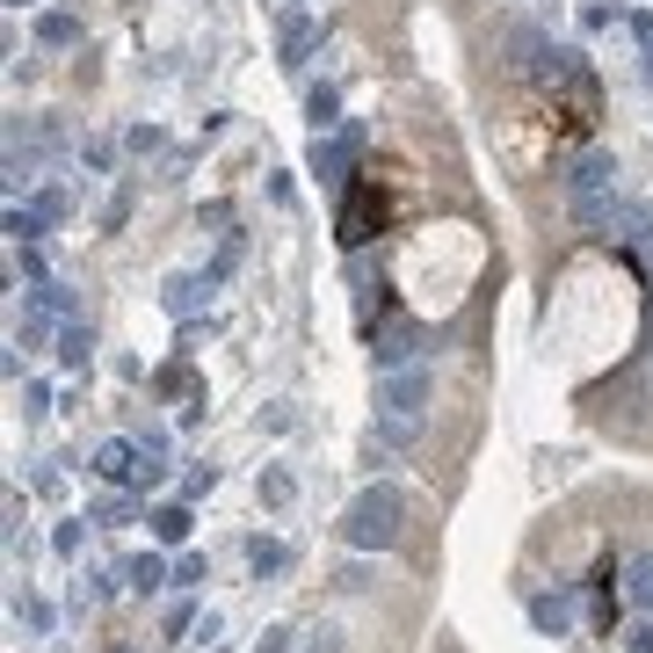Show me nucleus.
Wrapping results in <instances>:
<instances>
[{
  "mask_svg": "<svg viewBox=\"0 0 653 653\" xmlns=\"http://www.w3.org/2000/svg\"><path fill=\"white\" fill-rule=\"evenodd\" d=\"M531 624L537 632H574V596H531Z\"/></svg>",
  "mask_w": 653,
  "mask_h": 653,
  "instance_id": "obj_10",
  "label": "nucleus"
},
{
  "mask_svg": "<svg viewBox=\"0 0 653 653\" xmlns=\"http://www.w3.org/2000/svg\"><path fill=\"white\" fill-rule=\"evenodd\" d=\"M429 363H407V371H385L378 378V443H414L421 436V414H429Z\"/></svg>",
  "mask_w": 653,
  "mask_h": 653,
  "instance_id": "obj_2",
  "label": "nucleus"
},
{
  "mask_svg": "<svg viewBox=\"0 0 653 653\" xmlns=\"http://www.w3.org/2000/svg\"><path fill=\"white\" fill-rule=\"evenodd\" d=\"M414 356H421V334H414L407 320H399V326H385V334H378V371H407Z\"/></svg>",
  "mask_w": 653,
  "mask_h": 653,
  "instance_id": "obj_7",
  "label": "nucleus"
},
{
  "mask_svg": "<svg viewBox=\"0 0 653 653\" xmlns=\"http://www.w3.org/2000/svg\"><path fill=\"white\" fill-rule=\"evenodd\" d=\"M36 218H44V225L66 218V190H36Z\"/></svg>",
  "mask_w": 653,
  "mask_h": 653,
  "instance_id": "obj_26",
  "label": "nucleus"
},
{
  "mask_svg": "<svg viewBox=\"0 0 653 653\" xmlns=\"http://www.w3.org/2000/svg\"><path fill=\"white\" fill-rule=\"evenodd\" d=\"M15 8H30V0H15Z\"/></svg>",
  "mask_w": 653,
  "mask_h": 653,
  "instance_id": "obj_29",
  "label": "nucleus"
},
{
  "mask_svg": "<svg viewBox=\"0 0 653 653\" xmlns=\"http://www.w3.org/2000/svg\"><path fill=\"white\" fill-rule=\"evenodd\" d=\"M399 531H407V494H399L393 480H371L342 509V545L349 552H393Z\"/></svg>",
  "mask_w": 653,
  "mask_h": 653,
  "instance_id": "obj_1",
  "label": "nucleus"
},
{
  "mask_svg": "<svg viewBox=\"0 0 653 653\" xmlns=\"http://www.w3.org/2000/svg\"><path fill=\"white\" fill-rule=\"evenodd\" d=\"M632 653H653V624H639V632H632Z\"/></svg>",
  "mask_w": 653,
  "mask_h": 653,
  "instance_id": "obj_28",
  "label": "nucleus"
},
{
  "mask_svg": "<svg viewBox=\"0 0 653 653\" xmlns=\"http://www.w3.org/2000/svg\"><path fill=\"white\" fill-rule=\"evenodd\" d=\"M211 486H218V472H211V464H190V472H182V501H204Z\"/></svg>",
  "mask_w": 653,
  "mask_h": 653,
  "instance_id": "obj_21",
  "label": "nucleus"
},
{
  "mask_svg": "<svg viewBox=\"0 0 653 653\" xmlns=\"http://www.w3.org/2000/svg\"><path fill=\"white\" fill-rule=\"evenodd\" d=\"M22 414L44 421V414H52V385H22Z\"/></svg>",
  "mask_w": 653,
  "mask_h": 653,
  "instance_id": "obj_23",
  "label": "nucleus"
},
{
  "mask_svg": "<svg viewBox=\"0 0 653 653\" xmlns=\"http://www.w3.org/2000/svg\"><path fill=\"white\" fill-rule=\"evenodd\" d=\"M160 632H168V639H190V632H196V610H190V602H168V618H160Z\"/></svg>",
  "mask_w": 653,
  "mask_h": 653,
  "instance_id": "obj_20",
  "label": "nucleus"
},
{
  "mask_svg": "<svg viewBox=\"0 0 653 653\" xmlns=\"http://www.w3.org/2000/svg\"><path fill=\"white\" fill-rule=\"evenodd\" d=\"M196 306V276H174L168 283V312H190Z\"/></svg>",
  "mask_w": 653,
  "mask_h": 653,
  "instance_id": "obj_24",
  "label": "nucleus"
},
{
  "mask_svg": "<svg viewBox=\"0 0 653 653\" xmlns=\"http://www.w3.org/2000/svg\"><path fill=\"white\" fill-rule=\"evenodd\" d=\"M349 160H356V131H342V138H312V174H320V182H342Z\"/></svg>",
  "mask_w": 653,
  "mask_h": 653,
  "instance_id": "obj_6",
  "label": "nucleus"
},
{
  "mask_svg": "<svg viewBox=\"0 0 653 653\" xmlns=\"http://www.w3.org/2000/svg\"><path fill=\"white\" fill-rule=\"evenodd\" d=\"M247 567H255V574H283V567H291V552L276 545V537H255V545H247Z\"/></svg>",
  "mask_w": 653,
  "mask_h": 653,
  "instance_id": "obj_13",
  "label": "nucleus"
},
{
  "mask_svg": "<svg viewBox=\"0 0 653 653\" xmlns=\"http://www.w3.org/2000/svg\"><path fill=\"white\" fill-rule=\"evenodd\" d=\"M610 174H618V160H610V153H588L581 168H574V182H567L574 211H581L588 225H610V190H618Z\"/></svg>",
  "mask_w": 653,
  "mask_h": 653,
  "instance_id": "obj_3",
  "label": "nucleus"
},
{
  "mask_svg": "<svg viewBox=\"0 0 653 653\" xmlns=\"http://www.w3.org/2000/svg\"><path fill=\"white\" fill-rule=\"evenodd\" d=\"M624 596H632L639 610H653V545L632 552V567H624Z\"/></svg>",
  "mask_w": 653,
  "mask_h": 653,
  "instance_id": "obj_12",
  "label": "nucleus"
},
{
  "mask_svg": "<svg viewBox=\"0 0 653 653\" xmlns=\"http://www.w3.org/2000/svg\"><path fill=\"white\" fill-rule=\"evenodd\" d=\"M371 218H378V190L363 182V190L342 204V240H349V247H356V240H371Z\"/></svg>",
  "mask_w": 653,
  "mask_h": 653,
  "instance_id": "obj_8",
  "label": "nucleus"
},
{
  "mask_svg": "<svg viewBox=\"0 0 653 653\" xmlns=\"http://www.w3.org/2000/svg\"><path fill=\"white\" fill-rule=\"evenodd\" d=\"M87 472H95V480H109V486H146V450H138L131 436H109V443H95Z\"/></svg>",
  "mask_w": 653,
  "mask_h": 653,
  "instance_id": "obj_4",
  "label": "nucleus"
},
{
  "mask_svg": "<svg viewBox=\"0 0 653 653\" xmlns=\"http://www.w3.org/2000/svg\"><path fill=\"white\" fill-rule=\"evenodd\" d=\"M87 349H95V342H87V326H66V342H58V363H73V371H81Z\"/></svg>",
  "mask_w": 653,
  "mask_h": 653,
  "instance_id": "obj_22",
  "label": "nucleus"
},
{
  "mask_svg": "<svg viewBox=\"0 0 653 653\" xmlns=\"http://www.w3.org/2000/svg\"><path fill=\"white\" fill-rule=\"evenodd\" d=\"M204 581H211V567L196 552H182V559H174V588H204Z\"/></svg>",
  "mask_w": 653,
  "mask_h": 653,
  "instance_id": "obj_19",
  "label": "nucleus"
},
{
  "mask_svg": "<svg viewBox=\"0 0 653 653\" xmlns=\"http://www.w3.org/2000/svg\"><path fill=\"white\" fill-rule=\"evenodd\" d=\"M312 44H320V15H306V8H298V15H283V30H276V58L298 73V66L312 58Z\"/></svg>",
  "mask_w": 653,
  "mask_h": 653,
  "instance_id": "obj_5",
  "label": "nucleus"
},
{
  "mask_svg": "<svg viewBox=\"0 0 653 653\" xmlns=\"http://www.w3.org/2000/svg\"><path fill=\"white\" fill-rule=\"evenodd\" d=\"M87 516L103 523V531H117V523H124V516H131V501H95V509H87Z\"/></svg>",
  "mask_w": 653,
  "mask_h": 653,
  "instance_id": "obj_25",
  "label": "nucleus"
},
{
  "mask_svg": "<svg viewBox=\"0 0 653 653\" xmlns=\"http://www.w3.org/2000/svg\"><path fill=\"white\" fill-rule=\"evenodd\" d=\"M298 646H306V639H298V632H291V624H283V632H269V639H261V646H255V653H298Z\"/></svg>",
  "mask_w": 653,
  "mask_h": 653,
  "instance_id": "obj_27",
  "label": "nucleus"
},
{
  "mask_svg": "<svg viewBox=\"0 0 653 653\" xmlns=\"http://www.w3.org/2000/svg\"><path fill=\"white\" fill-rule=\"evenodd\" d=\"M306 109H312V131H334V124H342V117H334V87H312Z\"/></svg>",
  "mask_w": 653,
  "mask_h": 653,
  "instance_id": "obj_17",
  "label": "nucleus"
},
{
  "mask_svg": "<svg viewBox=\"0 0 653 653\" xmlns=\"http://www.w3.org/2000/svg\"><path fill=\"white\" fill-rule=\"evenodd\" d=\"M15 618L30 624L36 639H44V632H52V602H36V596H22V602H15Z\"/></svg>",
  "mask_w": 653,
  "mask_h": 653,
  "instance_id": "obj_18",
  "label": "nucleus"
},
{
  "mask_svg": "<svg viewBox=\"0 0 653 653\" xmlns=\"http://www.w3.org/2000/svg\"><path fill=\"white\" fill-rule=\"evenodd\" d=\"M36 36H44V44H73V36H81V22H73L66 8H52V15H36Z\"/></svg>",
  "mask_w": 653,
  "mask_h": 653,
  "instance_id": "obj_15",
  "label": "nucleus"
},
{
  "mask_svg": "<svg viewBox=\"0 0 653 653\" xmlns=\"http://www.w3.org/2000/svg\"><path fill=\"white\" fill-rule=\"evenodd\" d=\"M124 581H131L138 596H153V588H168V581H174V567L160 559V552H138L131 567H124Z\"/></svg>",
  "mask_w": 653,
  "mask_h": 653,
  "instance_id": "obj_11",
  "label": "nucleus"
},
{
  "mask_svg": "<svg viewBox=\"0 0 653 653\" xmlns=\"http://www.w3.org/2000/svg\"><path fill=\"white\" fill-rule=\"evenodd\" d=\"M146 523H153V545H190V501H160Z\"/></svg>",
  "mask_w": 653,
  "mask_h": 653,
  "instance_id": "obj_9",
  "label": "nucleus"
},
{
  "mask_svg": "<svg viewBox=\"0 0 653 653\" xmlns=\"http://www.w3.org/2000/svg\"><path fill=\"white\" fill-rule=\"evenodd\" d=\"M52 342V312H22V326H15V349H44Z\"/></svg>",
  "mask_w": 653,
  "mask_h": 653,
  "instance_id": "obj_16",
  "label": "nucleus"
},
{
  "mask_svg": "<svg viewBox=\"0 0 653 653\" xmlns=\"http://www.w3.org/2000/svg\"><path fill=\"white\" fill-rule=\"evenodd\" d=\"M291 494H298V480L283 464H269V472H261V501H269V509H291Z\"/></svg>",
  "mask_w": 653,
  "mask_h": 653,
  "instance_id": "obj_14",
  "label": "nucleus"
}]
</instances>
